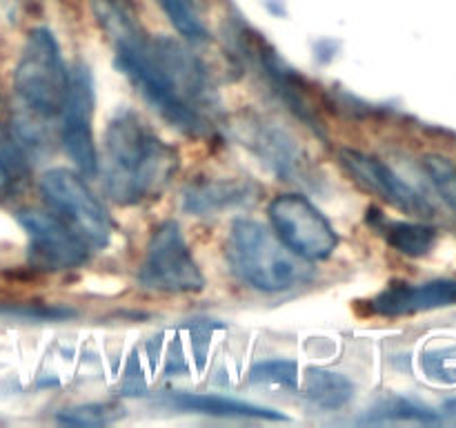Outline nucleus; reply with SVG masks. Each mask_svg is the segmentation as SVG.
Returning <instances> with one entry per match:
<instances>
[{
	"label": "nucleus",
	"instance_id": "obj_8",
	"mask_svg": "<svg viewBox=\"0 0 456 428\" xmlns=\"http://www.w3.org/2000/svg\"><path fill=\"white\" fill-rule=\"evenodd\" d=\"M18 223L29 236V266L43 272H62L83 266L89 259L87 241L71 232L56 217L40 210H20Z\"/></svg>",
	"mask_w": 456,
	"mask_h": 428
},
{
	"label": "nucleus",
	"instance_id": "obj_14",
	"mask_svg": "<svg viewBox=\"0 0 456 428\" xmlns=\"http://www.w3.org/2000/svg\"><path fill=\"white\" fill-rule=\"evenodd\" d=\"M236 128L243 129V134H240L243 145L256 152L279 177H285L288 181L303 177L301 150L288 132L261 119H245Z\"/></svg>",
	"mask_w": 456,
	"mask_h": 428
},
{
	"label": "nucleus",
	"instance_id": "obj_10",
	"mask_svg": "<svg viewBox=\"0 0 456 428\" xmlns=\"http://www.w3.org/2000/svg\"><path fill=\"white\" fill-rule=\"evenodd\" d=\"M338 160L361 187L377 194L386 203L414 217H432V205L383 160L352 150V147L338 150Z\"/></svg>",
	"mask_w": 456,
	"mask_h": 428
},
{
	"label": "nucleus",
	"instance_id": "obj_17",
	"mask_svg": "<svg viewBox=\"0 0 456 428\" xmlns=\"http://www.w3.org/2000/svg\"><path fill=\"white\" fill-rule=\"evenodd\" d=\"M303 395L321 408H341L354 395V383L341 373L325 368H310L303 383Z\"/></svg>",
	"mask_w": 456,
	"mask_h": 428
},
{
	"label": "nucleus",
	"instance_id": "obj_19",
	"mask_svg": "<svg viewBox=\"0 0 456 428\" xmlns=\"http://www.w3.org/2000/svg\"><path fill=\"white\" fill-rule=\"evenodd\" d=\"M363 422L370 424H387V422H414V424H436L439 422V415H435L432 410L423 408V406L414 404L410 399H386L383 404H379L372 413H368V417Z\"/></svg>",
	"mask_w": 456,
	"mask_h": 428
},
{
	"label": "nucleus",
	"instance_id": "obj_24",
	"mask_svg": "<svg viewBox=\"0 0 456 428\" xmlns=\"http://www.w3.org/2000/svg\"><path fill=\"white\" fill-rule=\"evenodd\" d=\"M444 415L450 419V422L456 424V399H450L444 404Z\"/></svg>",
	"mask_w": 456,
	"mask_h": 428
},
{
	"label": "nucleus",
	"instance_id": "obj_9",
	"mask_svg": "<svg viewBox=\"0 0 456 428\" xmlns=\"http://www.w3.org/2000/svg\"><path fill=\"white\" fill-rule=\"evenodd\" d=\"M62 145L78 172L94 178L98 174V152L94 143V83L83 62L69 71V92L62 107Z\"/></svg>",
	"mask_w": 456,
	"mask_h": 428
},
{
	"label": "nucleus",
	"instance_id": "obj_5",
	"mask_svg": "<svg viewBox=\"0 0 456 428\" xmlns=\"http://www.w3.org/2000/svg\"><path fill=\"white\" fill-rule=\"evenodd\" d=\"M142 288L159 292H199L205 279L176 221H165L151 235L138 270Z\"/></svg>",
	"mask_w": 456,
	"mask_h": 428
},
{
	"label": "nucleus",
	"instance_id": "obj_6",
	"mask_svg": "<svg viewBox=\"0 0 456 428\" xmlns=\"http://www.w3.org/2000/svg\"><path fill=\"white\" fill-rule=\"evenodd\" d=\"M276 236L305 261L328 259L338 235L325 214L303 194H279L267 208Z\"/></svg>",
	"mask_w": 456,
	"mask_h": 428
},
{
	"label": "nucleus",
	"instance_id": "obj_11",
	"mask_svg": "<svg viewBox=\"0 0 456 428\" xmlns=\"http://www.w3.org/2000/svg\"><path fill=\"white\" fill-rule=\"evenodd\" d=\"M248 52H252L254 61L261 67V74H265L267 83L274 87V92L279 94L281 101L303 120V123L310 125L314 132L323 134V120L319 119V111L316 105L310 101V92H307L305 80L298 74H294V70H289L283 61L279 58V54L274 49L265 47V43H261L258 38H254L248 45Z\"/></svg>",
	"mask_w": 456,
	"mask_h": 428
},
{
	"label": "nucleus",
	"instance_id": "obj_20",
	"mask_svg": "<svg viewBox=\"0 0 456 428\" xmlns=\"http://www.w3.org/2000/svg\"><path fill=\"white\" fill-rule=\"evenodd\" d=\"M159 3L163 12L167 13L169 22L178 29V34L185 36L191 43H200V40L208 38V29H205L199 12H196L194 0H159Z\"/></svg>",
	"mask_w": 456,
	"mask_h": 428
},
{
	"label": "nucleus",
	"instance_id": "obj_3",
	"mask_svg": "<svg viewBox=\"0 0 456 428\" xmlns=\"http://www.w3.org/2000/svg\"><path fill=\"white\" fill-rule=\"evenodd\" d=\"M13 92L20 101L22 114L16 129L22 141L40 145V123L61 119L69 92V71L61 47L49 29H31L25 40L18 65L13 70Z\"/></svg>",
	"mask_w": 456,
	"mask_h": 428
},
{
	"label": "nucleus",
	"instance_id": "obj_1",
	"mask_svg": "<svg viewBox=\"0 0 456 428\" xmlns=\"http://www.w3.org/2000/svg\"><path fill=\"white\" fill-rule=\"evenodd\" d=\"M94 16L114 45V65L163 120L190 136L212 132L218 96L203 62L172 38H151L132 0H94Z\"/></svg>",
	"mask_w": 456,
	"mask_h": 428
},
{
	"label": "nucleus",
	"instance_id": "obj_2",
	"mask_svg": "<svg viewBox=\"0 0 456 428\" xmlns=\"http://www.w3.org/2000/svg\"><path fill=\"white\" fill-rule=\"evenodd\" d=\"M178 152L134 110L116 111L102 136V183L111 201L136 205L154 199L178 169Z\"/></svg>",
	"mask_w": 456,
	"mask_h": 428
},
{
	"label": "nucleus",
	"instance_id": "obj_12",
	"mask_svg": "<svg viewBox=\"0 0 456 428\" xmlns=\"http://www.w3.org/2000/svg\"><path fill=\"white\" fill-rule=\"evenodd\" d=\"M456 279H435L428 284H392L370 301L372 312L383 317H403L414 312L454 306Z\"/></svg>",
	"mask_w": 456,
	"mask_h": 428
},
{
	"label": "nucleus",
	"instance_id": "obj_15",
	"mask_svg": "<svg viewBox=\"0 0 456 428\" xmlns=\"http://www.w3.org/2000/svg\"><path fill=\"white\" fill-rule=\"evenodd\" d=\"M163 404L169 408L185 410V413L212 415V417H239V419H270V422H288L281 410L263 408V406L248 404V401L232 399L223 395H196V392H169Z\"/></svg>",
	"mask_w": 456,
	"mask_h": 428
},
{
	"label": "nucleus",
	"instance_id": "obj_4",
	"mask_svg": "<svg viewBox=\"0 0 456 428\" xmlns=\"http://www.w3.org/2000/svg\"><path fill=\"white\" fill-rule=\"evenodd\" d=\"M225 257L232 272L261 292H285L312 279L305 259L294 254L270 227L252 218L232 223Z\"/></svg>",
	"mask_w": 456,
	"mask_h": 428
},
{
	"label": "nucleus",
	"instance_id": "obj_21",
	"mask_svg": "<svg viewBox=\"0 0 456 428\" xmlns=\"http://www.w3.org/2000/svg\"><path fill=\"white\" fill-rule=\"evenodd\" d=\"M249 382L254 386L297 388L298 366L289 359H267L249 370Z\"/></svg>",
	"mask_w": 456,
	"mask_h": 428
},
{
	"label": "nucleus",
	"instance_id": "obj_16",
	"mask_svg": "<svg viewBox=\"0 0 456 428\" xmlns=\"http://www.w3.org/2000/svg\"><path fill=\"white\" fill-rule=\"evenodd\" d=\"M365 221L387 241V245L399 250L401 254H408V257H426L436 243V230L426 223L395 221L377 208H368Z\"/></svg>",
	"mask_w": 456,
	"mask_h": 428
},
{
	"label": "nucleus",
	"instance_id": "obj_7",
	"mask_svg": "<svg viewBox=\"0 0 456 428\" xmlns=\"http://www.w3.org/2000/svg\"><path fill=\"white\" fill-rule=\"evenodd\" d=\"M40 192L47 203L65 214L78 235L94 248H105L111 239V218L101 201L92 194L83 174L53 168L40 178Z\"/></svg>",
	"mask_w": 456,
	"mask_h": 428
},
{
	"label": "nucleus",
	"instance_id": "obj_23",
	"mask_svg": "<svg viewBox=\"0 0 456 428\" xmlns=\"http://www.w3.org/2000/svg\"><path fill=\"white\" fill-rule=\"evenodd\" d=\"M120 415L116 406H102V404H89L78 406V408H65L58 413V422L74 424V426H98V424L114 422Z\"/></svg>",
	"mask_w": 456,
	"mask_h": 428
},
{
	"label": "nucleus",
	"instance_id": "obj_18",
	"mask_svg": "<svg viewBox=\"0 0 456 428\" xmlns=\"http://www.w3.org/2000/svg\"><path fill=\"white\" fill-rule=\"evenodd\" d=\"M29 163L22 152V143L16 141L13 132L0 125V192H7L25 183Z\"/></svg>",
	"mask_w": 456,
	"mask_h": 428
},
{
	"label": "nucleus",
	"instance_id": "obj_13",
	"mask_svg": "<svg viewBox=\"0 0 456 428\" xmlns=\"http://www.w3.org/2000/svg\"><path fill=\"white\" fill-rule=\"evenodd\" d=\"M261 187L248 178H203L183 190V210L196 217H214L234 208H248Z\"/></svg>",
	"mask_w": 456,
	"mask_h": 428
},
{
	"label": "nucleus",
	"instance_id": "obj_22",
	"mask_svg": "<svg viewBox=\"0 0 456 428\" xmlns=\"http://www.w3.org/2000/svg\"><path fill=\"white\" fill-rule=\"evenodd\" d=\"M426 172L430 174L432 183L439 190V194L448 201L450 208L456 212V165L450 159L439 154H430L423 160Z\"/></svg>",
	"mask_w": 456,
	"mask_h": 428
}]
</instances>
